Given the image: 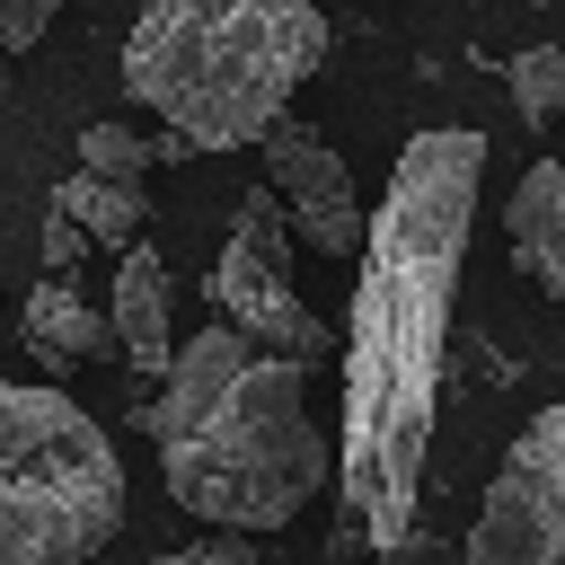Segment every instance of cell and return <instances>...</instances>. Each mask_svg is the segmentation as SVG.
Wrapping results in <instances>:
<instances>
[{
	"label": "cell",
	"mask_w": 565,
	"mask_h": 565,
	"mask_svg": "<svg viewBox=\"0 0 565 565\" xmlns=\"http://www.w3.org/2000/svg\"><path fill=\"white\" fill-rule=\"evenodd\" d=\"M486 141L459 124H433L397 150L371 238L353 256V309H344V424H335V494L344 539L397 556L424 494L433 450V397H441V344L459 300V256L477 230Z\"/></svg>",
	"instance_id": "1"
},
{
	"label": "cell",
	"mask_w": 565,
	"mask_h": 565,
	"mask_svg": "<svg viewBox=\"0 0 565 565\" xmlns=\"http://www.w3.org/2000/svg\"><path fill=\"white\" fill-rule=\"evenodd\" d=\"M141 433L159 450L168 503L194 512L203 530H282L318 503V486L335 477V441L309 415V371L256 353L230 327H194L159 380V397L141 406Z\"/></svg>",
	"instance_id": "2"
},
{
	"label": "cell",
	"mask_w": 565,
	"mask_h": 565,
	"mask_svg": "<svg viewBox=\"0 0 565 565\" xmlns=\"http://www.w3.org/2000/svg\"><path fill=\"white\" fill-rule=\"evenodd\" d=\"M318 62L327 18L309 0H141L124 35V97L168 115L185 150H256Z\"/></svg>",
	"instance_id": "3"
},
{
	"label": "cell",
	"mask_w": 565,
	"mask_h": 565,
	"mask_svg": "<svg viewBox=\"0 0 565 565\" xmlns=\"http://www.w3.org/2000/svg\"><path fill=\"white\" fill-rule=\"evenodd\" d=\"M124 530V468L88 406L0 380V565H88Z\"/></svg>",
	"instance_id": "4"
},
{
	"label": "cell",
	"mask_w": 565,
	"mask_h": 565,
	"mask_svg": "<svg viewBox=\"0 0 565 565\" xmlns=\"http://www.w3.org/2000/svg\"><path fill=\"white\" fill-rule=\"evenodd\" d=\"M203 300L221 309L230 335H247L256 353L291 362V371H318L335 362V327L291 291V221L274 203V185H247L238 212H230V238L203 274Z\"/></svg>",
	"instance_id": "5"
},
{
	"label": "cell",
	"mask_w": 565,
	"mask_h": 565,
	"mask_svg": "<svg viewBox=\"0 0 565 565\" xmlns=\"http://www.w3.org/2000/svg\"><path fill=\"white\" fill-rule=\"evenodd\" d=\"M459 565H565V406L512 433Z\"/></svg>",
	"instance_id": "6"
},
{
	"label": "cell",
	"mask_w": 565,
	"mask_h": 565,
	"mask_svg": "<svg viewBox=\"0 0 565 565\" xmlns=\"http://www.w3.org/2000/svg\"><path fill=\"white\" fill-rule=\"evenodd\" d=\"M256 150H265V185H274L291 238L318 247V256H344V265H353L362 238H371V212H362V194H353V168L327 150V132L300 124V115H282Z\"/></svg>",
	"instance_id": "7"
},
{
	"label": "cell",
	"mask_w": 565,
	"mask_h": 565,
	"mask_svg": "<svg viewBox=\"0 0 565 565\" xmlns=\"http://www.w3.org/2000/svg\"><path fill=\"white\" fill-rule=\"evenodd\" d=\"M168 300H177V282H168V256L150 247V238H132L124 247V265H115V300H106V327H115V353L159 388L168 380V362H177V335H168Z\"/></svg>",
	"instance_id": "8"
},
{
	"label": "cell",
	"mask_w": 565,
	"mask_h": 565,
	"mask_svg": "<svg viewBox=\"0 0 565 565\" xmlns=\"http://www.w3.org/2000/svg\"><path fill=\"white\" fill-rule=\"evenodd\" d=\"M503 247L565 309V159H530L521 168V185L503 194Z\"/></svg>",
	"instance_id": "9"
},
{
	"label": "cell",
	"mask_w": 565,
	"mask_h": 565,
	"mask_svg": "<svg viewBox=\"0 0 565 565\" xmlns=\"http://www.w3.org/2000/svg\"><path fill=\"white\" fill-rule=\"evenodd\" d=\"M18 335L44 371H88V362L115 353V327H106V309L79 300V282H35L26 309H18Z\"/></svg>",
	"instance_id": "10"
},
{
	"label": "cell",
	"mask_w": 565,
	"mask_h": 565,
	"mask_svg": "<svg viewBox=\"0 0 565 565\" xmlns=\"http://www.w3.org/2000/svg\"><path fill=\"white\" fill-rule=\"evenodd\" d=\"M53 212H62V221H79V230H88V238H106V247H132V238H141V221H150V185H115V177L71 168V177L53 185Z\"/></svg>",
	"instance_id": "11"
},
{
	"label": "cell",
	"mask_w": 565,
	"mask_h": 565,
	"mask_svg": "<svg viewBox=\"0 0 565 565\" xmlns=\"http://www.w3.org/2000/svg\"><path fill=\"white\" fill-rule=\"evenodd\" d=\"M503 88H512V115H521L530 132H547V124L565 115V44H521V53L503 62Z\"/></svg>",
	"instance_id": "12"
},
{
	"label": "cell",
	"mask_w": 565,
	"mask_h": 565,
	"mask_svg": "<svg viewBox=\"0 0 565 565\" xmlns=\"http://www.w3.org/2000/svg\"><path fill=\"white\" fill-rule=\"evenodd\" d=\"M79 168H88V177H115V185H141V177H150V141H141L132 124H88V132H79Z\"/></svg>",
	"instance_id": "13"
},
{
	"label": "cell",
	"mask_w": 565,
	"mask_h": 565,
	"mask_svg": "<svg viewBox=\"0 0 565 565\" xmlns=\"http://www.w3.org/2000/svg\"><path fill=\"white\" fill-rule=\"evenodd\" d=\"M79 256H88V230L44 203V282H79Z\"/></svg>",
	"instance_id": "14"
},
{
	"label": "cell",
	"mask_w": 565,
	"mask_h": 565,
	"mask_svg": "<svg viewBox=\"0 0 565 565\" xmlns=\"http://www.w3.org/2000/svg\"><path fill=\"white\" fill-rule=\"evenodd\" d=\"M150 565H256V539L212 530V539H185V547H168V556H150Z\"/></svg>",
	"instance_id": "15"
},
{
	"label": "cell",
	"mask_w": 565,
	"mask_h": 565,
	"mask_svg": "<svg viewBox=\"0 0 565 565\" xmlns=\"http://www.w3.org/2000/svg\"><path fill=\"white\" fill-rule=\"evenodd\" d=\"M53 9H62V0H0V53H26V44H44Z\"/></svg>",
	"instance_id": "16"
},
{
	"label": "cell",
	"mask_w": 565,
	"mask_h": 565,
	"mask_svg": "<svg viewBox=\"0 0 565 565\" xmlns=\"http://www.w3.org/2000/svg\"><path fill=\"white\" fill-rule=\"evenodd\" d=\"M539 9H547V0H539Z\"/></svg>",
	"instance_id": "17"
}]
</instances>
